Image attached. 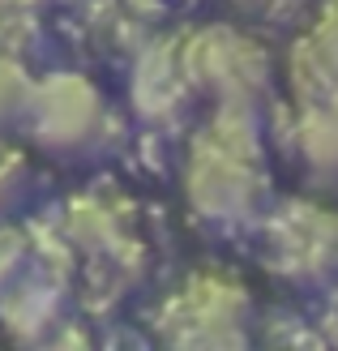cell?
Listing matches in <instances>:
<instances>
[{
  "instance_id": "8992f818",
  "label": "cell",
  "mask_w": 338,
  "mask_h": 351,
  "mask_svg": "<svg viewBox=\"0 0 338 351\" xmlns=\"http://www.w3.org/2000/svg\"><path fill=\"white\" fill-rule=\"evenodd\" d=\"M317 51H322V56L330 60V69L338 73V13L322 26V34H317Z\"/></svg>"
},
{
  "instance_id": "5b68a950",
  "label": "cell",
  "mask_w": 338,
  "mask_h": 351,
  "mask_svg": "<svg viewBox=\"0 0 338 351\" xmlns=\"http://www.w3.org/2000/svg\"><path fill=\"white\" fill-rule=\"evenodd\" d=\"M304 150L317 167H338V112H317L304 125Z\"/></svg>"
},
{
  "instance_id": "277c9868",
  "label": "cell",
  "mask_w": 338,
  "mask_h": 351,
  "mask_svg": "<svg viewBox=\"0 0 338 351\" xmlns=\"http://www.w3.org/2000/svg\"><path fill=\"white\" fill-rule=\"evenodd\" d=\"M34 95H39V86L22 73V64L0 56V125H13L26 112H34Z\"/></svg>"
},
{
  "instance_id": "3957f363",
  "label": "cell",
  "mask_w": 338,
  "mask_h": 351,
  "mask_svg": "<svg viewBox=\"0 0 338 351\" xmlns=\"http://www.w3.org/2000/svg\"><path fill=\"white\" fill-rule=\"evenodd\" d=\"M189 197L206 219H244L248 210H253L257 184H253V176L244 171L240 154H227V150L215 146L210 154L202 150L197 163H193Z\"/></svg>"
},
{
  "instance_id": "6da1fadb",
  "label": "cell",
  "mask_w": 338,
  "mask_h": 351,
  "mask_svg": "<svg viewBox=\"0 0 338 351\" xmlns=\"http://www.w3.org/2000/svg\"><path fill=\"white\" fill-rule=\"evenodd\" d=\"M30 120H34V137L47 150H73L99 125V95L90 82L73 73H56L39 86Z\"/></svg>"
},
{
  "instance_id": "7a4b0ae2",
  "label": "cell",
  "mask_w": 338,
  "mask_h": 351,
  "mask_svg": "<svg viewBox=\"0 0 338 351\" xmlns=\"http://www.w3.org/2000/svg\"><path fill=\"white\" fill-rule=\"evenodd\" d=\"M189 73L206 86H215L219 95L248 99L253 90H261L265 64L244 39H236V34H227V30H210L189 51Z\"/></svg>"
},
{
  "instance_id": "52a82bcc",
  "label": "cell",
  "mask_w": 338,
  "mask_h": 351,
  "mask_svg": "<svg viewBox=\"0 0 338 351\" xmlns=\"http://www.w3.org/2000/svg\"><path fill=\"white\" fill-rule=\"evenodd\" d=\"M17 253H22V244H17V236H0V278H5L13 270Z\"/></svg>"
}]
</instances>
